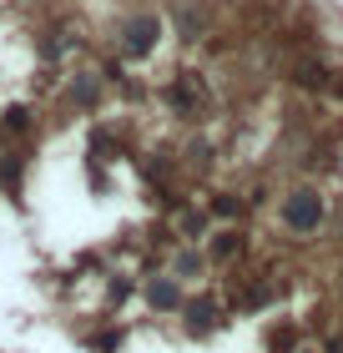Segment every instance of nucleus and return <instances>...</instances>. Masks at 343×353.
<instances>
[{
    "label": "nucleus",
    "mask_w": 343,
    "mask_h": 353,
    "mask_svg": "<svg viewBox=\"0 0 343 353\" xmlns=\"http://www.w3.org/2000/svg\"><path fill=\"white\" fill-rule=\"evenodd\" d=\"M288 228H298V232H313L318 228V217H323V207H318V197L313 192H293L288 197Z\"/></svg>",
    "instance_id": "f257e3e1"
},
{
    "label": "nucleus",
    "mask_w": 343,
    "mask_h": 353,
    "mask_svg": "<svg viewBox=\"0 0 343 353\" xmlns=\"http://www.w3.org/2000/svg\"><path fill=\"white\" fill-rule=\"evenodd\" d=\"M152 36H157V21H132L126 26V51H152Z\"/></svg>",
    "instance_id": "f03ea898"
},
{
    "label": "nucleus",
    "mask_w": 343,
    "mask_h": 353,
    "mask_svg": "<svg viewBox=\"0 0 343 353\" xmlns=\"http://www.w3.org/2000/svg\"><path fill=\"white\" fill-rule=\"evenodd\" d=\"M152 303H157V308H172V303H177V288H172V283H152Z\"/></svg>",
    "instance_id": "7ed1b4c3"
}]
</instances>
